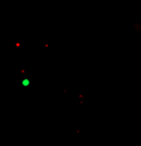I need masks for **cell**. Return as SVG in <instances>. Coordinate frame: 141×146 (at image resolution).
Returning a JSON list of instances; mask_svg holds the SVG:
<instances>
[{"label": "cell", "instance_id": "1", "mask_svg": "<svg viewBox=\"0 0 141 146\" xmlns=\"http://www.w3.org/2000/svg\"><path fill=\"white\" fill-rule=\"evenodd\" d=\"M21 84H22L23 87H29V86L31 85V80H30V78H26V77H25V78L22 79Z\"/></svg>", "mask_w": 141, "mask_h": 146}]
</instances>
